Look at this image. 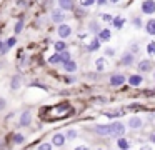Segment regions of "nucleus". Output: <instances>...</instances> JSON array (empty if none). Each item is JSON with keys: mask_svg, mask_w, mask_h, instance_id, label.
<instances>
[{"mask_svg": "<svg viewBox=\"0 0 155 150\" xmlns=\"http://www.w3.org/2000/svg\"><path fill=\"white\" fill-rule=\"evenodd\" d=\"M65 135L64 133H55L54 137H52V143H54L55 147H64V143H65Z\"/></svg>", "mask_w": 155, "mask_h": 150, "instance_id": "10", "label": "nucleus"}, {"mask_svg": "<svg viewBox=\"0 0 155 150\" xmlns=\"http://www.w3.org/2000/svg\"><path fill=\"white\" fill-rule=\"evenodd\" d=\"M112 23H114V27L117 30H120V28H124V25H125V18L124 17H115V18L112 20Z\"/></svg>", "mask_w": 155, "mask_h": 150, "instance_id": "19", "label": "nucleus"}, {"mask_svg": "<svg viewBox=\"0 0 155 150\" xmlns=\"http://www.w3.org/2000/svg\"><path fill=\"white\" fill-rule=\"evenodd\" d=\"M75 137H77V132H75V130H68L67 135H65V138L72 140V138H75Z\"/></svg>", "mask_w": 155, "mask_h": 150, "instance_id": "32", "label": "nucleus"}, {"mask_svg": "<svg viewBox=\"0 0 155 150\" xmlns=\"http://www.w3.org/2000/svg\"><path fill=\"white\" fill-rule=\"evenodd\" d=\"M58 53H60V60H62V63L68 62V60L72 58V57H70V52H68V50H64V52H58Z\"/></svg>", "mask_w": 155, "mask_h": 150, "instance_id": "26", "label": "nucleus"}, {"mask_svg": "<svg viewBox=\"0 0 155 150\" xmlns=\"http://www.w3.org/2000/svg\"><path fill=\"white\" fill-rule=\"evenodd\" d=\"M125 125L122 122H112L110 123V137H124Z\"/></svg>", "mask_w": 155, "mask_h": 150, "instance_id": "2", "label": "nucleus"}, {"mask_svg": "<svg viewBox=\"0 0 155 150\" xmlns=\"http://www.w3.org/2000/svg\"><path fill=\"white\" fill-rule=\"evenodd\" d=\"M75 2L74 0H58V8H62L64 12H68V10H74Z\"/></svg>", "mask_w": 155, "mask_h": 150, "instance_id": "9", "label": "nucleus"}, {"mask_svg": "<svg viewBox=\"0 0 155 150\" xmlns=\"http://www.w3.org/2000/svg\"><path fill=\"white\" fill-rule=\"evenodd\" d=\"M125 82H127V78H125L122 73H114V75L110 77V85L112 87H120V85H124Z\"/></svg>", "mask_w": 155, "mask_h": 150, "instance_id": "6", "label": "nucleus"}, {"mask_svg": "<svg viewBox=\"0 0 155 150\" xmlns=\"http://www.w3.org/2000/svg\"><path fill=\"white\" fill-rule=\"evenodd\" d=\"M104 20H107V22H108V20H114V18H112L110 15H104Z\"/></svg>", "mask_w": 155, "mask_h": 150, "instance_id": "42", "label": "nucleus"}, {"mask_svg": "<svg viewBox=\"0 0 155 150\" xmlns=\"http://www.w3.org/2000/svg\"><path fill=\"white\" fill-rule=\"evenodd\" d=\"M52 20H54L55 23H64V20H65V13H64V10H62V8L54 10V12H52Z\"/></svg>", "mask_w": 155, "mask_h": 150, "instance_id": "8", "label": "nucleus"}, {"mask_svg": "<svg viewBox=\"0 0 155 150\" xmlns=\"http://www.w3.org/2000/svg\"><path fill=\"white\" fill-rule=\"evenodd\" d=\"M95 68H97L98 72L107 70V60H105V58H97V60H95Z\"/></svg>", "mask_w": 155, "mask_h": 150, "instance_id": "18", "label": "nucleus"}, {"mask_svg": "<svg viewBox=\"0 0 155 150\" xmlns=\"http://www.w3.org/2000/svg\"><path fill=\"white\" fill-rule=\"evenodd\" d=\"M5 105H7V100L0 97V110H4V108H5Z\"/></svg>", "mask_w": 155, "mask_h": 150, "instance_id": "35", "label": "nucleus"}, {"mask_svg": "<svg viewBox=\"0 0 155 150\" xmlns=\"http://www.w3.org/2000/svg\"><path fill=\"white\" fill-rule=\"evenodd\" d=\"M145 32H147L148 35H155V18H150L145 23Z\"/></svg>", "mask_w": 155, "mask_h": 150, "instance_id": "17", "label": "nucleus"}, {"mask_svg": "<svg viewBox=\"0 0 155 150\" xmlns=\"http://www.w3.org/2000/svg\"><path fill=\"white\" fill-rule=\"evenodd\" d=\"M97 35H98V40H100V42H108V40L112 38V32L108 28H102Z\"/></svg>", "mask_w": 155, "mask_h": 150, "instance_id": "12", "label": "nucleus"}, {"mask_svg": "<svg viewBox=\"0 0 155 150\" xmlns=\"http://www.w3.org/2000/svg\"><path fill=\"white\" fill-rule=\"evenodd\" d=\"M132 63H134V53H132V52H125L124 55H122V65L130 67Z\"/></svg>", "mask_w": 155, "mask_h": 150, "instance_id": "13", "label": "nucleus"}, {"mask_svg": "<svg viewBox=\"0 0 155 150\" xmlns=\"http://www.w3.org/2000/svg\"><path fill=\"white\" fill-rule=\"evenodd\" d=\"M142 125H143V120L140 117H130L128 118V127L130 128H140Z\"/></svg>", "mask_w": 155, "mask_h": 150, "instance_id": "11", "label": "nucleus"}, {"mask_svg": "<svg viewBox=\"0 0 155 150\" xmlns=\"http://www.w3.org/2000/svg\"><path fill=\"white\" fill-rule=\"evenodd\" d=\"M112 2H114V3H117V2H120V0H112Z\"/></svg>", "mask_w": 155, "mask_h": 150, "instance_id": "43", "label": "nucleus"}, {"mask_svg": "<svg viewBox=\"0 0 155 150\" xmlns=\"http://www.w3.org/2000/svg\"><path fill=\"white\" fill-rule=\"evenodd\" d=\"M14 142H15V143H22V142H24V135H20V133H15V135H14Z\"/></svg>", "mask_w": 155, "mask_h": 150, "instance_id": "33", "label": "nucleus"}, {"mask_svg": "<svg viewBox=\"0 0 155 150\" xmlns=\"http://www.w3.org/2000/svg\"><path fill=\"white\" fill-rule=\"evenodd\" d=\"M38 150H52V145L50 143H42V145L38 147Z\"/></svg>", "mask_w": 155, "mask_h": 150, "instance_id": "34", "label": "nucleus"}, {"mask_svg": "<svg viewBox=\"0 0 155 150\" xmlns=\"http://www.w3.org/2000/svg\"><path fill=\"white\" fill-rule=\"evenodd\" d=\"M142 13H145V15L155 13V0H143L142 2Z\"/></svg>", "mask_w": 155, "mask_h": 150, "instance_id": "5", "label": "nucleus"}, {"mask_svg": "<svg viewBox=\"0 0 155 150\" xmlns=\"http://www.w3.org/2000/svg\"><path fill=\"white\" fill-rule=\"evenodd\" d=\"M97 3H98V5H105V3H107V0H97Z\"/></svg>", "mask_w": 155, "mask_h": 150, "instance_id": "40", "label": "nucleus"}, {"mask_svg": "<svg viewBox=\"0 0 155 150\" xmlns=\"http://www.w3.org/2000/svg\"><path fill=\"white\" fill-rule=\"evenodd\" d=\"M127 80H128V85H132V87H140L142 83H143V77L138 75V73H134V75H130Z\"/></svg>", "mask_w": 155, "mask_h": 150, "instance_id": "7", "label": "nucleus"}, {"mask_svg": "<svg viewBox=\"0 0 155 150\" xmlns=\"http://www.w3.org/2000/svg\"><path fill=\"white\" fill-rule=\"evenodd\" d=\"M140 150H152V147L150 145H143V147H140Z\"/></svg>", "mask_w": 155, "mask_h": 150, "instance_id": "39", "label": "nucleus"}, {"mask_svg": "<svg viewBox=\"0 0 155 150\" xmlns=\"http://www.w3.org/2000/svg\"><path fill=\"white\" fill-rule=\"evenodd\" d=\"M62 65H64V70L65 72H75V70H77V62H74V60H68V62H65V63H62Z\"/></svg>", "mask_w": 155, "mask_h": 150, "instance_id": "16", "label": "nucleus"}, {"mask_svg": "<svg viewBox=\"0 0 155 150\" xmlns=\"http://www.w3.org/2000/svg\"><path fill=\"white\" fill-rule=\"evenodd\" d=\"M88 30H90L92 33H98L100 32V25H98V22H95V20H92L90 23H88Z\"/></svg>", "mask_w": 155, "mask_h": 150, "instance_id": "22", "label": "nucleus"}, {"mask_svg": "<svg viewBox=\"0 0 155 150\" xmlns=\"http://www.w3.org/2000/svg\"><path fill=\"white\" fill-rule=\"evenodd\" d=\"M72 113V107L68 103H62V105H55V107H48L47 110L40 112V117H44L48 122H55V120L65 118L67 115Z\"/></svg>", "mask_w": 155, "mask_h": 150, "instance_id": "1", "label": "nucleus"}, {"mask_svg": "<svg viewBox=\"0 0 155 150\" xmlns=\"http://www.w3.org/2000/svg\"><path fill=\"white\" fill-rule=\"evenodd\" d=\"M105 53H107L108 57H112V55H115V50L114 48H107V50H105Z\"/></svg>", "mask_w": 155, "mask_h": 150, "instance_id": "36", "label": "nucleus"}, {"mask_svg": "<svg viewBox=\"0 0 155 150\" xmlns=\"http://www.w3.org/2000/svg\"><path fill=\"white\" fill-rule=\"evenodd\" d=\"M138 70H140V72H150L152 70V62L150 60H140V62H138V67H137Z\"/></svg>", "mask_w": 155, "mask_h": 150, "instance_id": "14", "label": "nucleus"}, {"mask_svg": "<svg viewBox=\"0 0 155 150\" xmlns=\"http://www.w3.org/2000/svg\"><path fill=\"white\" fill-rule=\"evenodd\" d=\"M22 30H24V20H17V22H15V27H14V33L15 35H18V33L22 32Z\"/></svg>", "mask_w": 155, "mask_h": 150, "instance_id": "24", "label": "nucleus"}, {"mask_svg": "<svg viewBox=\"0 0 155 150\" xmlns=\"http://www.w3.org/2000/svg\"><path fill=\"white\" fill-rule=\"evenodd\" d=\"M5 43H7L8 48H12V47H14L15 43H17V38H15V37H10V38H7V42H5Z\"/></svg>", "mask_w": 155, "mask_h": 150, "instance_id": "31", "label": "nucleus"}, {"mask_svg": "<svg viewBox=\"0 0 155 150\" xmlns=\"http://www.w3.org/2000/svg\"><path fill=\"white\" fill-rule=\"evenodd\" d=\"M147 53H148V55H152V57L155 55V42H150L147 45Z\"/></svg>", "mask_w": 155, "mask_h": 150, "instance_id": "29", "label": "nucleus"}, {"mask_svg": "<svg viewBox=\"0 0 155 150\" xmlns=\"http://www.w3.org/2000/svg\"><path fill=\"white\" fill-rule=\"evenodd\" d=\"M54 47H55V52H64V50L67 48V43H65L64 40H58V42L54 43Z\"/></svg>", "mask_w": 155, "mask_h": 150, "instance_id": "23", "label": "nucleus"}, {"mask_svg": "<svg viewBox=\"0 0 155 150\" xmlns=\"http://www.w3.org/2000/svg\"><path fill=\"white\" fill-rule=\"evenodd\" d=\"M18 87H20V77H14L12 82H10V88L12 90H17Z\"/></svg>", "mask_w": 155, "mask_h": 150, "instance_id": "28", "label": "nucleus"}, {"mask_svg": "<svg viewBox=\"0 0 155 150\" xmlns=\"http://www.w3.org/2000/svg\"><path fill=\"white\" fill-rule=\"evenodd\" d=\"M75 150H88V147L87 145H78V147H75Z\"/></svg>", "mask_w": 155, "mask_h": 150, "instance_id": "38", "label": "nucleus"}, {"mask_svg": "<svg viewBox=\"0 0 155 150\" xmlns=\"http://www.w3.org/2000/svg\"><path fill=\"white\" fill-rule=\"evenodd\" d=\"M150 142H153V143H155V132L150 135Z\"/></svg>", "mask_w": 155, "mask_h": 150, "instance_id": "41", "label": "nucleus"}, {"mask_svg": "<svg viewBox=\"0 0 155 150\" xmlns=\"http://www.w3.org/2000/svg\"><path fill=\"white\" fill-rule=\"evenodd\" d=\"M94 132L100 137H110V123H100L94 127Z\"/></svg>", "mask_w": 155, "mask_h": 150, "instance_id": "4", "label": "nucleus"}, {"mask_svg": "<svg viewBox=\"0 0 155 150\" xmlns=\"http://www.w3.org/2000/svg\"><path fill=\"white\" fill-rule=\"evenodd\" d=\"M57 33L60 38H68L72 35V27L68 23H58V28H57Z\"/></svg>", "mask_w": 155, "mask_h": 150, "instance_id": "3", "label": "nucleus"}, {"mask_svg": "<svg viewBox=\"0 0 155 150\" xmlns=\"http://www.w3.org/2000/svg\"><path fill=\"white\" fill-rule=\"evenodd\" d=\"M7 53H8V47H7V43H5L4 40H0V57L7 55Z\"/></svg>", "mask_w": 155, "mask_h": 150, "instance_id": "27", "label": "nucleus"}, {"mask_svg": "<svg viewBox=\"0 0 155 150\" xmlns=\"http://www.w3.org/2000/svg\"><path fill=\"white\" fill-rule=\"evenodd\" d=\"M98 48H100V40H98V37L97 38H92V42L88 43V52H95Z\"/></svg>", "mask_w": 155, "mask_h": 150, "instance_id": "20", "label": "nucleus"}, {"mask_svg": "<svg viewBox=\"0 0 155 150\" xmlns=\"http://www.w3.org/2000/svg\"><path fill=\"white\" fill-rule=\"evenodd\" d=\"M78 2H80L82 7H92L95 2H97V0H78Z\"/></svg>", "mask_w": 155, "mask_h": 150, "instance_id": "30", "label": "nucleus"}, {"mask_svg": "<svg viewBox=\"0 0 155 150\" xmlns=\"http://www.w3.org/2000/svg\"><path fill=\"white\" fill-rule=\"evenodd\" d=\"M30 122H32V113L28 112V110H25V112L22 113V117H20V125L27 127V125H30Z\"/></svg>", "mask_w": 155, "mask_h": 150, "instance_id": "15", "label": "nucleus"}, {"mask_svg": "<svg viewBox=\"0 0 155 150\" xmlns=\"http://www.w3.org/2000/svg\"><path fill=\"white\" fill-rule=\"evenodd\" d=\"M134 23L137 25V28H140V27H142V22H140V18H138V17H137V18H134Z\"/></svg>", "mask_w": 155, "mask_h": 150, "instance_id": "37", "label": "nucleus"}, {"mask_svg": "<svg viewBox=\"0 0 155 150\" xmlns=\"http://www.w3.org/2000/svg\"><path fill=\"white\" fill-rule=\"evenodd\" d=\"M48 63H52V65H57V63H62V60H60V53L58 52H55L54 55L48 58Z\"/></svg>", "mask_w": 155, "mask_h": 150, "instance_id": "25", "label": "nucleus"}, {"mask_svg": "<svg viewBox=\"0 0 155 150\" xmlns=\"http://www.w3.org/2000/svg\"><path fill=\"white\" fill-rule=\"evenodd\" d=\"M118 148L120 150H128V147H130V143H128V140H125L124 137H118V142H117Z\"/></svg>", "mask_w": 155, "mask_h": 150, "instance_id": "21", "label": "nucleus"}]
</instances>
